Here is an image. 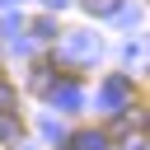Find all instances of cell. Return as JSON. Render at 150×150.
Segmentation results:
<instances>
[{
	"instance_id": "cell-1",
	"label": "cell",
	"mask_w": 150,
	"mask_h": 150,
	"mask_svg": "<svg viewBox=\"0 0 150 150\" xmlns=\"http://www.w3.org/2000/svg\"><path fill=\"white\" fill-rule=\"evenodd\" d=\"M89 9H98V14H108V9H117V0H84Z\"/></svg>"
}]
</instances>
